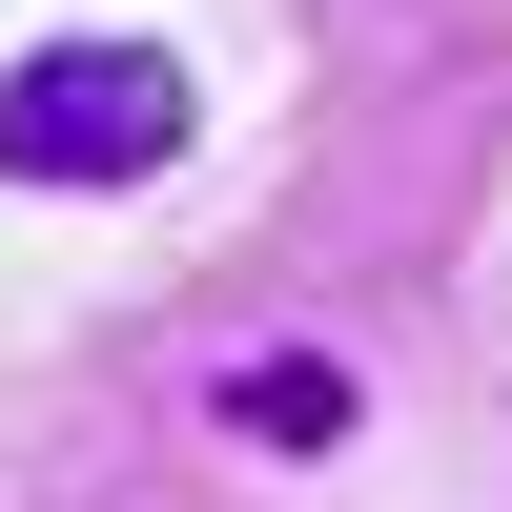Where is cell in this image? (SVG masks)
<instances>
[{
    "label": "cell",
    "instance_id": "7a4b0ae2",
    "mask_svg": "<svg viewBox=\"0 0 512 512\" xmlns=\"http://www.w3.org/2000/svg\"><path fill=\"white\" fill-rule=\"evenodd\" d=\"M205 410H226L246 451H349V369H328V349H246Z\"/></svg>",
    "mask_w": 512,
    "mask_h": 512
},
{
    "label": "cell",
    "instance_id": "6da1fadb",
    "mask_svg": "<svg viewBox=\"0 0 512 512\" xmlns=\"http://www.w3.org/2000/svg\"><path fill=\"white\" fill-rule=\"evenodd\" d=\"M185 62L164 41H41V62H0V185H144V164H185Z\"/></svg>",
    "mask_w": 512,
    "mask_h": 512
}]
</instances>
